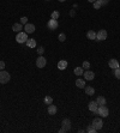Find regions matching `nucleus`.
Segmentation results:
<instances>
[{"label": "nucleus", "instance_id": "obj_12", "mask_svg": "<svg viewBox=\"0 0 120 133\" xmlns=\"http://www.w3.org/2000/svg\"><path fill=\"white\" fill-rule=\"evenodd\" d=\"M47 112H48L49 115H55L56 112H58V108H56V106H54V104L52 103V104H49V106H48Z\"/></svg>", "mask_w": 120, "mask_h": 133}, {"label": "nucleus", "instance_id": "obj_13", "mask_svg": "<svg viewBox=\"0 0 120 133\" xmlns=\"http://www.w3.org/2000/svg\"><path fill=\"white\" fill-rule=\"evenodd\" d=\"M108 65H109V67H111V68L115 70V68H118V67H119V61H118L116 59H111V60H109V63H108Z\"/></svg>", "mask_w": 120, "mask_h": 133}, {"label": "nucleus", "instance_id": "obj_31", "mask_svg": "<svg viewBox=\"0 0 120 133\" xmlns=\"http://www.w3.org/2000/svg\"><path fill=\"white\" fill-rule=\"evenodd\" d=\"M99 1L101 3V5H102V6H104V5H107L108 3H109V0H99Z\"/></svg>", "mask_w": 120, "mask_h": 133}, {"label": "nucleus", "instance_id": "obj_23", "mask_svg": "<svg viewBox=\"0 0 120 133\" xmlns=\"http://www.w3.org/2000/svg\"><path fill=\"white\" fill-rule=\"evenodd\" d=\"M87 132H88V133H95V132H97V131H96L95 127H94L92 125H89L88 128H87Z\"/></svg>", "mask_w": 120, "mask_h": 133}, {"label": "nucleus", "instance_id": "obj_16", "mask_svg": "<svg viewBox=\"0 0 120 133\" xmlns=\"http://www.w3.org/2000/svg\"><path fill=\"white\" fill-rule=\"evenodd\" d=\"M76 86H78L79 89H83V88H85V80H84V79L78 78L76 80Z\"/></svg>", "mask_w": 120, "mask_h": 133}, {"label": "nucleus", "instance_id": "obj_1", "mask_svg": "<svg viewBox=\"0 0 120 133\" xmlns=\"http://www.w3.org/2000/svg\"><path fill=\"white\" fill-rule=\"evenodd\" d=\"M10 79H11V76H10L8 72H6V71H4V70L0 71V83H1V84H6V83H8L10 82Z\"/></svg>", "mask_w": 120, "mask_h": 133}, {"label": "nucleus", "instance_id": "obj_19", "mask_svg": "<svg viewBox=\"0 0 120 133\" xmlns=\"http://www.w3.org/2000/svg\"><path fill=\"white\" fill-rule=\"evenodd\" d=\"M96 102L99 103V106H104V104L107 103V100H106L103 96H99V97H97V100H96Z\"/></svg>", "mask_w": 120, "mask_h": 133}, {"label": "nucleus", "instance_id": "obj_11", "mask_svg": "<svg viewBox=\"0 0 120 133\" xmlns=\"http://www.w3.org/2000/svg\"><path fill=\"white\" fill-rule=\"evenodd\" d=\"M97 109H99V103L96 101H91L89 102V110L90 112H92V113H96L97 112Z\"/></svg>", "mask_w": 120, "mask_h": 133}, {"label": "nucleus", "instance_id": "obj_18", "mask_svg": "<svg viewBox=\"0 0 120 133\" xmlns=\"http://www.w3.org/2000/svg\"><path fill=\"white\" fill-rule=\"evenodd\" d=\"M25 43H27L28 48H35L36 47V41L34 39H28V41Z\"/></svg>", "mask_w": 120, "mask_h": 133}, {"label": "nucleus", "instance_id": "obj_33", "mask_svg": "<svg viewBox=\"0 0 120 133\" xmlns=\"http://www.w3.org/2000/svg\"><path fill=\"white\" fill-rule=\"evenodd\" d=\"M88 1H89V3H95L96 0H88Z\"/></svg>", "mask_w": 120, "mask_h": 133}, {"label": "nucleus", "instance_id": "obj_2", "mask_svg": "<svg viewBox=\"0 0 120 133\" xmlns=\"http://www.w3.org/2000/svg\"><path fill=\"white\" fill-rule=\"evenodd\" d=\"M71 129V121L68 120V119H64L63 122H61V129H60L59 132L60 133H64V132H67Z\"/></svg>", "mask_w": 120, "mask_h": 133}, {"label": "nucleus", "instance_id": "obj_20", "mask_svg": "<svg viewBox=\"0 0 120 133\" xmlns=\"http://www.w3.org/2000/svg\"><path fill=\"white\" fill-rule=\"evenodd\" d=\"M87 37H88L89 40H96V32L94 31V30H89V31L87 32Z\"/></svg>", "mask_w": 120, "mask_h": 133}, {"label": "nucleus", "instance_id": "obj_30", "mask_svg": "<svg viewBox=\"0 0 120 133\" xmlns=\"http://www.w3.org/2000/svg\"><path fill=\"white\" fill-rule=\"evenodd\" d=\"M37 53H39V54L40 55H42L44 53V48L43 47H40V48H37Z\"/></svg>", "mask_w": 120, "mask_h": 133}, {"label": "nucleus", "instance_id": "obj_8", "mask_svg": "<svg viewBox=\"0 0 120 133\" xmlns=\"http://www.w3.org/2000/svg\"><path fill=\"white\" fill-rule=\"evenodd\" d=\"M107 31L102 29V30H99V32H96V40L97 41H104V40L107 39Z\"/></svg>", "mask_w": 120, "mask_h": 133}, {"label": "nucleus", "instance_id": "obj_6", "mask_svg": "<svg viewBox=\"0 0 120 133\" xmlns=\"http://www.w3.org/2000/svg\"><path fill=\"white\" fill-rule=\"evenodd\" d=\"M47 27L49 30H52V31H54V30H56L58 29V27H59V23H58V20L56 19H51L48 20V23H47Z\"/></svg>", "mask_w": 120, "mask_h": 133}, {"label": "nucleus", "instance_id": "obj_29", "mask_svg": "<svg viewBox=\"0 0 120 133\" xmlns=\"http://www.w3.org/2000/svg\"><path fill=\"white\" fill-rule=\"evenodd\" d=\"M27 23H28V18H27V17H22V18H20V24L25 25Z\"/></svg>", "mask_w": 120, "mask_h": 133}, {"label": "nucleus", "instance_id": "obj_10", "mask_svg": "<svg viewBox=\"0 0 120 133\" xmlns=\"http://www.w3.org/2000/svg\"><path fill=\"white\" fill-rule=\"evenodd\" d=\"M83 75H84V78H85V80H92V79L95 78V73H94L92 71H90V70H87L83 73Z\"/></svg>", "mask_w": 120, "mask_h": 133}, {"label": "nucleus", "instance_id": "obj_9", "mask_svg": "<svg viewBox=\"0 0 120 133\" xmlns=\"http://www.w3.org/2000/svg\"><path fill=\"white\" fill-rule=\"evenodd\" d=\"M24 30L27 34H32V32H35V25L34 24H30V23H27L24 25Z\"/></svg>", "mask_w": 120, "mask_h": 133}, {"label": "nucleus", "instance_id": "obj_7", "mask_svg": "<svg viewBox=\"0 0 120 133\" xmlns=\"http://www.w3.org/2000/svg\"><path fill=\"white\" fill-rule=\"evenodd\" d=\"M46 64H47V60H46V58H43L42 55H40L39 58L36 59V67L43 68V67L46 66Z\"/></svg>", "mask_w": 120, "mask_h": 133}, {"label": "nucleus", "instance_id": "obj_25", "mask_svg": "<svg viewBox=\"0 0 120 133\" xmlns=\"http://www.w3.org/2000/svg\"><path fill=\"white\" fill-rule=\"evenodd\" d=\"M114 76H115V78L120 79V67H118V68L114 70Z\"/></svg>", "mask_w": 120, "mask_h": 133}, {"label": "nucleus", "instance_id": "obj_28", "mask_svg": "<svg viewBox=\"0 0 120 133\" xmlns=\"http://www.w3.org/2000/svg\"><path fill=\"white\" fill-rule=\"evenodd\" d=\"M58 39H59L60 42H64L65 40H66V35H65V34H59V36H58Z\"/></svg>", "mask_w": 120, "mask_h": 133}, {"label": "nucleus", "instance_id": "obj_32", "mask_svg": "<svg viewBox=\"0 0 120 133\" xmlns=\"http://www.w3.org/2000/svg\"><path fill=\"white\" fill-rule=\"evenodd\" d=\"M5 68V63L4 61H0V70H4Z\"/></svg>", "mask_w": 120, "mask_h": 133}, {"label": "nucleus", "instance_id": "obj_34", "mask_svg": "<svg viewBox=\"0 0 120 133\" xmlns=\"http://www.w3.org/2000/svg\"><path fill=\"white\" fill-rule=\"evenodd\" d=\"M60 3H64V1H66V0H59Z\"/></svg>", "mask_w": 120, "mask_h": 133}, {"label": "nucleus", "instance_id": "obj_14", "mask_svg": "<svg viewBox=\"0 0 120 133\" xmlns=\"http://www.w3.org/2000/svg\"><path fill=\"white\" fill-rule=\"evenodd\" d=\"M23 29H24L23 24H20V23H15L13 25H12V30H13L15 32H20Z\"/></svg>", "mask_w": 120, "mask_h": 133}, {"label": "nucleus", "instance_id": "obj_5", "mask_svg": "<svg viewBox=\"0 0 120 133\" xmlns=\"http://www.w3.org/2000/svg\"><path fill=\"white\" fill-rule=\"evenodd\" d=\"M94 127H95L96 131H99L103 127V121H102V119L101 117H95L94 120H92V124H91Z\"/></svg>", "mask_w": 120, "mask_h": 133}, {"label": "nucleus", "instance_id": "obj_27", "mask_svg": "<svg viewBox=\"0 0 120 133\" xmlns=\"http://www.w3.org/2000/svg\"><path fill=\"white\" fill-rule=\"evenodd\" d=\"M82 67H83L84 70H89V68H90V63H89V61H84Z\"/></svg>", "mask_w": 120, "mask_h": 133}, {"label": "nucleus", "instance_id": "obj_22", "mask_svg": "<svg viewBox=\"0 0 120 133\" xmlns=\"http://www.w3.org/2000/svg\"><path fill=\"white\" fill-rule=\"evenodd\" d=\"M44 103H46L47 106L52 104V103H53V98L51 97V96H46V97H44Z\"/></svg>", "mask_w": 120, "mask_h": 133}, {"label": "nucleus", "instance_id": "obj_3", "mask_svg": "<svg viewBox=\"0 0 120 133\" xmlns=\"http://www.w3.org/2000/svg\"><path fill=\"white\" fill-rule=\"evenodd\" d=\"M16 41L18 43H25L27 41H28V34L24 31V32H18L17 34V36H16Z\"/></svg>", "mask_w": 120, "mask_h": 133}, {"label": "nucleus", "instance_id": "obj_26", "mask_svg": "<svg viewBox=\"0 0 120 133\" xmlns=\"http://www.w3.org/2000/svg\"><path fill=\"white\" fill-rule=\"evenodd\" d=\"M59 17H60V13L58 11H54L52 13V19H58Z\"/></svg>", "mask_w": 120, "mask_h": 133}, {"label": "nucleus", "instance_id": "obj_4", "mask_svg": "<svg viewBox=\"0 0 120 133\" xmlns=\"http://www.w3.org/2000/svg\"><path fill=\"white\" fill-rule=\"evenodd\" d=\"M96 114H99V115L102 116V117H107L108 115H109V110H108V108L106 107V104H104V106H100V107H99V109H97Z\"/></svg>", "mask_w": 120, "mask_h": 133}, {"label": "nucleus", "instance_id": "obj_15", "mask_svg": "<svg viewBox=\"0 0 120 133\" xmlns=\"http://www.w3.org/2000/svg\"><path fill=\"white\" fill-rule=\"evenodd\" d=\"M66 67H67V61L66 60H60L59 63H58V68L60 71L66 70Z\"/></svg>", "mask_w": 120, "mask_h": 133}, {"label": "nucleus", "instance_id": "obj_24", "mask_svg": "<svg viewBox=\"0 0 120 133\" xmlns=\"http://www.w3.org/2000/svg\"><path fill=\"white\" fill-rule=\"evenodd\" d=\"M92 4H94V8H95V10H99V8H100L101 6H102V5H101V3L99 1V0H96L95 3H92Z\"/></svg>", "mask_w": 120, "mask_h": 133}, {"label": "nucleus", "instance_id": "obj_21", "mask_svg": "<svg viewBox=\"0 0 120 133\" xmlns=\"http://www.w3.org/2000/svg\"><path fill=\"white\" fill-rule=\"evenodd\" d=\"M83 73H84V68H83V67H76V68H75V75H76V76L79 77V76H82Z\"/></svg>", "mask_w": 120, "mask_h": 133}, {"label": "nucleus", "instance_id": "obj_17", "mask_svg": "<svg viewBox=\"0 0 120 133\" xmlns=\"http://www.w3.org/2000/svg\"><path fill=\"white\" fill-rule=\"evenodd\" d=\"M84 89H85V94L89 95V96H92V95L95 94V89L92 86H85Z\"/></svg>", "mask_w": 120, "mask_h": 133}]
</instances>
